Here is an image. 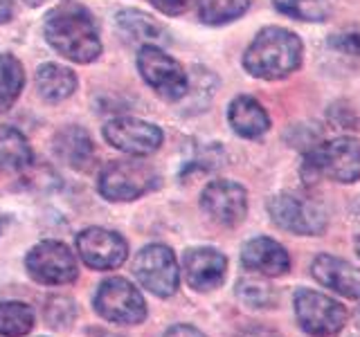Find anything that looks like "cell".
<instances>
[{
	"label": "cell",
	"instance_id": "6da1fadb",
	"mask_svg": "<svg viewBox=\"0 0 360 337\" xmlns=\"http://www.w3.org/2000/svg\"><path fill=\"white\" fill-rule=\"evenodd\" d=\"M45 39L75 63H93L101 54V39L93 14L77 3L54 7L45 18Z\"/></svg>",
	"mask_w": 360,
	"mask_h": 337
},
{
	"label": "cell",
	"instance_id": "7a4b0ae2",
	"mask_svg": "<svg viewBox=\"0 0 360 337\" xmlns=\"http://www.w3.org/2000/svg\"><path fill=\"white\" fill-rule=\"evenodd\" d=\"M302 63V41L284 27H266L243 54L245 70L257 79L275 81L295 72Z\"/></svg>",
	"mask_w": 360,
	"mask_h": 337
},
{
	"label": "cell",
	"instance_id": "3957f363",
	"mask_svg": "<svg viewBox=\"0 0 360 337\" xmlns=\"http://www.w3.org/2000/svg\"><path fill=\"white\" fill-rule=\"evenodd\" d=\"M304 176H324L345 185L356 183L360 178V142L354 138H338L315 146L304 160Z\"/></svg>",
	"mask_w": 360,
	"mask_h": 337
},
{
	"label": "cell",
	"instance_id": "277c9868",
	"mask_svg": "<svg viewBox=\"0 0 360 337\" xmlns=\"http://www.w3.org/2000/svg\"><path fill=\"white\" fill-rule=\"evenodd\" d=\"M158 185V176L146 162L115 160L99 173V194L108 200H135Z\"/></svg>",
	"mask_w": 360,
	"mask_h": 337
},
{
	"label": "cell",
	"instance_id": "5b68a950",
	"mask_svg": "<svg viewBox=\"0 0 360 337\" xmlns=\"http://www.w3.org/2000/svg\"><path fill=\"white\" fill-rule=\"evenodd\" d=\"M138 70L142 79L167 101H178L187 95L189 79L178 61L155 45H144L138 52Z\"/></svg>",
	"mask_w": 360,
	"mask_h": 337
},
{
	"label": "cell",
	"instance_id": "8992f818",
	"mask_svg": "<svg viewBox=\"0 0 360 337\" xmlns=\"http://www.w3.org/2000/svg\"><path fill=\"white\" fill-rule=\"evenodd\" d=\"M295 315L302 329L313 337H333L347 324V310L340 303L307 288L295 292Z\"/></svg>",
	"mask_w": 360,
	"mask_h": 337
},
{
	"label": "cell",
	"instance_id": "52a82bcc",
	"mask_svg": "<svg viewBox=\"0 0 360 337\" xmlns=\"http://www.w3.org/2000/svg\"><path fill=\"white\" fill-rule=\"evenodd\" d=\"M270 218L281 230L300 236H320L326 230V211L311 198L279 194L268 202Z\"/></svg>",
	"mask_w": 360,
	"mask_h": 337
},
{
	"label": "cell",
	"instance_id": "ba28073f",
	"mask_svg": "<svg viewBox=\"0 0 360 337\" xmlns=\"http://www.w3.org/2000/svg\"><path fill=\"white\" fill-rule=\"evenodd\" d=\"M95 310L115 324H140L146 317V303L142 295L127 279L112 277L99 286L95 295Z\"/></svg>",
	"mask_w": 360,
	"mask_h": 337
},
{
	"label": "cell",
	"instance_id": "9c48e42d",
	"mask_svg": "<svg viewBox=\"0 0 360 337\" xmlns=\"http://www.w3.org/2000/svg\"><path fill=\"white\" fill-rule=\"evenodd\" d=\"M27 272L45 286H65L77 279V263L68 247L59 241L34 245L25 258Z\"/></svg>",
	"mask_w": 360,
	"mask_h": 337
},
{
	"label": "cell",
	"instance_id": "30bf717a",
	"mask_svg": "<svg viewBox=\"0 0 360 337\" xmlns=\"http://www.w3.org/2000/svg\"><path fill=\"white\" fill-rule=\"evenodd\" d=\"M135 277L158 297L174 295L178 288V267L174 252L165 245H146L135 258Z\"/></svg>",
	"mask_w": 360,
	"mask_h": 337
},
{
	"label": "cell",
	"instance_id": "8fae6325",
	"mask_svg": "<svg viewBox=\"0 0 360 337\" xmlns=\"http://www.w3.org/2000/svg\"><path fill=\"white\" fill-rule=\"evenodd\" d=\"M104 138L110 146L129 155H151L160 149L162 131L138 117H117L104 126Z\"/></svg>",
	"mask_w": 360,
	"mask_h": 337
},
{
	"label": "cell",
	"instance_id": "7c38bea8",
	"mask_svg": "<svg viewBox=\"0 0 360 337\" xmlns=\"http://www.w3.org/2000/svg\"><path fill=\"white\" fill-rule=\"evenodd\" d=\"M200 205L214 223L223 227H236L248 213V194L241 185L230 180H214L202 191Z\"/></svg>",
	"mask_w": 360,
	"mask_h": 337
},
{
	"label": "cell",
	"instance_id": "4fadbf2b",
	"mask_svg": "<svg viewBox=\"0 0 360 337\" xmlns=\"http://www.w3.org/2000/svg\"><path fill=\"white\" fill-rule=\"evenodd\" d=\"M77 247L84 263L93 270L120 267L129 256L127 241L120 234L101 227H88L77 236Z\"/></svg>",
	"mask_w": 360,
	"mask_h": 337
},
{
	"label": "cell",
	"instance_id": "5bb4252c",
	"mask_svg": "<svg viewBox=\"0 0 360 337\" xmlns=\"http://www.w3.org/2000/svg\"><path fill=\"white\" fill-rule=\"evenodd\" d=\"M185 272L191 288L207 292L223 284L228 272V258L214 247H194L185 254Z\"/></svg>",
	"mask_w": 360,
	"mask_h": 337
},
{
	"label": "cell",
	"instance_id": "9a60e30c",
	"mask_svg": "<svg viewBox=\"0 0 360 337\" xmlns=\"http://www.w3.org/2000/svg\"><path fill=\"white\" fill-rule=\"evenodd\" d=\"M311 272L324 288H331L347 299H360V270L356 265L331 254H320L313 261Z\"/></svg>",
	"mask_w": 360,
	"mask_h": 337
},
{
	"label": "cell",
	"instance_id": "2e32d148",
	"mask_svg": "<svg viewBox=\"0 0 360 337\" xmlns=\"http://www.w3.org/2000/svg\"><path fill=\"white\" fill-rule=\"evenodd\" d=\"M241 261L248 270L266 277H281L290 270V256L277 241L259 236L243 245Z\"/></svg>",
	"mask_w": 360,
	"mask_h": 337
},
{
	"label": "cell",
	"instance_id": "e0dca14e",
	"mask_svg": "<svg viewBox=\"0 0 360 337\" xmlns=\"http://www.w3.org/2000/svg\"><path fill=\"white\" fill-rule=\"evenodd\" d=\"M228 119L234 133H239L241 138H248V140L262 138L270 128L268 112L255 97H248V95H241L232 101L228 110Z\"/></svg>",
	"mask_w": 360,
	"mask_h": 337
},
{
	"label": "cell",
	"instance_id": "ac0fdd59",
	"mask_svg": "<svg viewBox=\"0 0 360 337\" xmlns=\"http://www.w3.org/2000/svg\"><path fill=\"white\" fill-rule=\"evenodd\" d=\"M37 88L39 95L50 101V104H59L68 99L77 88V77L72 70L59 63H43L37 70Z\"/></svg>",
	"mask_w": 360,
	"mask_h": 337
},
{
	"label": "cell",
	"instance_id": "d6986e66",
	"mask_svg": "<svg viewBox=\"0 0 360 337\" xmlns=\"http://www.w3.org/2000/svg\"><path fill=\"white\" fill-rule=\"evenodd\" d=\"M54 151L72 168H84L93 160V140L79 126H68L54 138Z\"/></svg>",
	"mask_w": 360,
	"mask_h": 337
},
{
	"label": "cell",
	"instance_id": "ffe728a7",
	"mask_svg": "<svg viewBox=\"0 0 360 337\" xmlns=\"http://www.w3.org/2000/svg\"><path fill=\"white\" fill-rule=\"evenodd\" d=\"M32 164V149L20 131L0 124V168L20 171Z\"/></svg>",
	"mask_w": 360,
	"mask_h": 337
},
{
	"label": "cell",
	"instance_id": "44dd1931",
	"mask_svg": "<svg viewBox=\"0 0 360 337\" xmlns=\"http://www.w3.org/2000/svg\"><path fill=\"white\" fill-rule=\"evenodd\" d=\"M22 86H25V70L20 61L11 54H0V112L14 106Z\"/></svg>",
	"mask_w": 360,
	"mask_h": 337
},
{
	"label": "cell",
	"instance_id": "7402d4cb",
	"mask_svg": "<svg viewBox=\"0 0 360 337\" xmlns=\"http://www.w3.org/2000/svg\"><path fill=\"white\" fill-rule=\"evenodd\" d=\"M34 329V312L27 303L0 301V335L20 337Z\"/></svg>",
	"mask_w": 360,
	"mask_h": 337
},
{
	"label": "cell",
	"instance_id": "603a6c76",
	"mask_svg": "<svg viewBox=\"0 0 360 337\" xmlns=\"http://www.w3.org/2000/svg\"><path fill=\"white\" fill-rule=\"evenodd\" d=\"M252 0H198V16L207 25H225L243 16Z\"/></svg>",
	"mask_w": 360,
	"mask_h": 337
},
{
	"label": "cell",
	"instance_id": "cb8c5ba5",
	"mask_svg": "<svg viewBox=\"0 0 360 337\" xmlns=\"http://www.w3.org/2000/svg\"><path fill=\"white\" fill-rule=\"evenodd\" d=\"M275 7L295 20L322 22L331 16L329 0H273Z\"/></svg>",
	"mask_w": 360,
	"mask_h": 337
},
{
	"label": "cell",
	"instance_id": "d4e9b609",
	"mask_svg": "<svg viewBox=\"0 0 360 337\" xmlns=\"http://www.w3.org/2000/svg\"><path fill=\"white\" fill-rule=\"evenodd\" d=\"M236 297L250 308H273L277 303V292L273 286L259 279H241L236 284Z\"/></svg>",
	"mask_w": 360,
	"mask_h": 337
},
{
	"label": "cell",
	"instance_id": "484cf974",
	"mask_svg": "<svg viewBox=\"0 0 360 337\" xmlns=\"http://www.w3.org/2000/svg\"><path fill=\"white\" fill-rule=\"evenodd\" d=\"M117 25L122 29H127L131 37L135 39H155L160 34V25L142 14V11H135V9H124L117 14Z\"/></svg>",
	"mask_w": 360,
	"mask_h": 337
},
{
	"label": "cell",
	"instance_id": "4316f807",
	"mask_svg": "<svg viewBox=\"0 0 360 337\" xmlns=\"http://www.w3.org/2000/svg\"><path fill=\"white\" fill-rule=\"evenodd\" d=\"M45 319L50 322L52 329L70 326V322L75 319V303L65 297H52L45 306Z\"/></svg>",
	"mask_w": 360,
	"mask_h": 337
},
{
	"label": "cell",
	"instance_id": "83f0119b",
	"mask_svg": "<svg viewBox=\"0 0 360 337\" xmlns=\"http://www.w3.org/2000/svg\"><path fill=\"white\" fill-rule=\"evenodd\" d=\"M331 45L335 50L345 52V54H360V32L338 34V37L331 39Z\"/></svg>",
	"mask_w": 360,
	"mask_h": 337
},
{
	"label": "cell",
	"instance_id": "f1b7e54d",
	"mask_svg": "<svg viewBox=\"0 0 360 337\" xmlns=\"http://www.w3.org/2000/svg\"><path fill=\"white\" fill-rule=\"evenodd\" d=\"M151 3L158 11H162V14L178 16V14H183V11H187L194 0H151Z\"/></svg>",
	"mask_w": 360,
	"mask_h": 337
},
{
	"label": "cell",
	"instance_id": "f546056e",
	"mask_svg": "<svg viewBox=\"0 0 360 337\" xmlns=\"http://www.w3.org/2000/svg\"><path fill=\"white\" fill-rule=\"evenodd\" d=\"M165 337H205L198 329H194V326H187V324H178L174 326V329H169Z\"/></svg>",
	"mask_w": 360,
	"mask_h": 337
},
{
	"label": "cell",
	"instance_id": "4dcf8cb0",
	"mask_svg": "<svg viewBox=\"0 0 360 337\" xmlns=\"http://www.w3.org/2000/svg\"><path fill=\"white\" fill-rule=\"evenodd\" d=\"M236 337H281V335L273 329H266V326H248Z\"/></svg>",
	"mask_w": 360,
	"mask_h": 337
},
{
	"label": "cell",
	"instance_id": "1f68e13d",
	"mask_svg": "<svg viewBox=\"0 0 360 337\" xmlns=\"http://www.w3.org/2000/svg\"><path fill=\"white\" fill-rule=\"evenodd\" d=\"M14 14V7H11V0H0V25L7 22Z\"/></svg>",
	"mask_w": 360,
	"mask_h": 337
},
{
	"label": "cell",
	"instance_id": "d6a6232c",
	"mask_svg": "<svg viewBox=\"0 0 360 337\" xmlns=\"http://www.w3.org/2000/svg\"><path fill=\"white\" fill-rule=\"evenodd\" d=\"M356 250H358V254H360V234L356 236Z\"/></svg>",
	"mask_w": 360,
	"mask_h": 337
},
{
	"label": "cell",
	"instance_id": "836d02e7",
	"mask_svg": "<svg viewBox=\"0 0 360 337\" xmlns=\"http://www.w3.org/2000/svg\"><path fill=\"white\" fill-rule=\"evenodd\" d=\"M27 3H32V5H39V3H41V0H27Z\"/></svg>",
	"mask_w": 360,
	"mask_h": 337
},
{
	"label": "cell",
	"instance_id": "e575fe53",
	"mask_svg": "<svg viewBox=\"0 0 360 337\" xmlns=\"http://www.w3.org/2000/svg\"><path fill=\"white\" fill-rule=\"evenodd\" d=\"M356 317H358V326H360V308H358V312H356Z\"/></svg>",
	"mask_w": 360,
	"mask_h": 337
},
{
	"label": "cell",
	"instance_id": "d590c367",
	"mask_svg": "<svg viewBox=\"0 0 360 337\" xmlns=\"http://www.w3.org/2000/svg\"><path fill=\"white\" fill-rule=\"evenodd\" d=\"M0 227H3V218H0Z\"/></svg>",
	"mask_w": 360,
	"mask_h": 337
}]
</instances>
